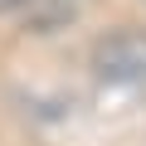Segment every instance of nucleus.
<instances>
[{
  "instance_id": "2",
  "label": "nucleus",
  "mask_w": 146,
  "mask_h": 146,
  "mask_svg": "<svg viewBox=\"0 0 146 146\" xmlns=\"http://www.w3.org/2000/svg\"><path fill=\"white\" fill-rule=\"evenodd\" d=\"M15 5H20V0H0V10H15Z\"/></svg>"
},
{
  "instance_id": "1",
  "label": "nucleus",
  "mask_w": 146,
  "mask_h": 146,
  "mask_svg": "<svg viewBox=\"0 0 146 146\" xmlns=\"http://www.w3.org/2000/svg\"><path fill=\"white\" fill-rule=\"evenodd\" d=\"M98 78L127 93H146V29H117L93 49Z\"/></svg>"
}]
</instances>
